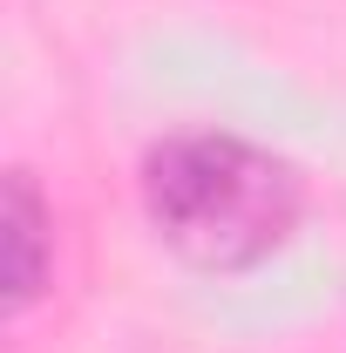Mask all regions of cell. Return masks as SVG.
I'll use <instances>...</instances> for the list:
<instances>
[{"label": "cell", "mask_w": 346, "mask_h": 353, "mask_svg": "<svg viewBox=\"0 0 346 353\" xmlns=\"http://www.w3.org/2000/svg\"><path fill=\"white\" fill-rule=\"evenodd\" d=\"M0 231H7V312L21 319L54 279V204L41 197L34 170H7Z\"/></svg>", "instance_id": "cell-2"}, {"label": "cell", "mask_w": 346, "mask_h": 353, "mask_svg": "<svg viewBox=\"0 0 346 353\" xmlns=\"http://www.w3.org/2000/svg\"><path fill=\"white\" fill-rule=\"evenodd\" d=\"M143 218L190 272H252L305 224V176L231 130H176L143 157Z\"/></svg>", "instance_id": "cell-1"}]
</instances>
